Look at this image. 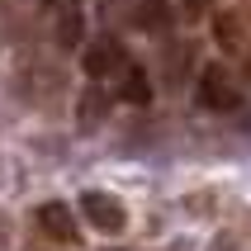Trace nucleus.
I'll use <instances>...</instances> for the list:
<instances>
[{
    "label": "nucleus",
    "mask_w": 251,
    "mask_h": 251,
    "mask_svg": "<svg viewBox=\"0 0 251 251\" xmlns=\"http://www.w3.org/2000/svg\"><path fill=\"white\" fill-rule=\"evenodd\" d=\"M199 104L213 109V114H227V109L242 104V95H237V85H232V76H227V67L209 62V67L199 71Z\"/></svg>",
    "instance_id": "1"
},
{
    "label": "nucleus",
    "mask_w": 251,
    "mask_h": 251,
    "mask_svg": "<svg viewBox=\"0 0 251 251\" xmlns=\"http://www.w3.org/2000/svg\"><path fill=\"white\" fill-rule=\"evenodd\" d=\"M81 67H85V76H90V81L114 76V71L124 67V48H119V38H95V43H85Z\"/></svg>",
    "instance_id": "2"
},
{
    "label": "nucleus",
    "mask_w": 251,
    "mask_h": 251,
    "mask_svg": "<svg viewBox=\"0 0 251 251\" xmlns=\"http://www.w3.org/2000/svg\"><path fill=\"white\" fill-rule=\"evenodd\" d=\"M81 209H85V218H90L100 232H119V227H124V209H119V199H114V195L85 190V195H81Z\"/></svg>",
    "instance_id": "3"
},
{
    "label": "nucleus",
    "mask_w": 251,
    "mask_h": 251,
    "mask_svg": "<svg viewBox=\"0 0 251 251\" xmlns=\"http://www.w3.org/2000/svg\"><path fill=\"white\" fill-rule=\"evenodd\" d=\"M38 227L48 232V237H57V242H71V237H76V218H71V209H67V204H57V199L38 209Z\"/></svg>",
    "instance_id": "4"
},
{
    "label": "nucleus",
    "mask_w": 251,
    "mask_h": 251,
    "mask_svg": "<svg viewBox=\"0 0 251 251\" xmlns=\"http://www.w3.org/2000/svg\"><path fill=\"white\" fill-rule=\"evenodd\" d=\"M119 100H128V104H147L152 100V81H147L142 67H133V62L119 67Z\"/></svg>",
    "instance_id": "5"
},
{
    "label": "nucleus",
    "mask_w": 251,
    "mask_h": 251,
    "mask_svg": "<svg viewBox=\"0 0 251 251\" xmlns=\"http://www.w3.org/2000/svg\"><path fill=\"white\" fill-rule=\"evenodd\" d=\"M104 114H109V95H104L100 85H90V90H85V100H81V128H95Z\"/></svg>",
    "instance_id": "6"
},
{
    "label": "nucleus",
    "mask_w": 251,
    "mask_h": 251,
    "mask_svg": "<svg viewBox=\"0 0 251 251\" xmlns=\"http://www.w3.org/2000/svg\"><path fill=\"white\" fill-rule=\"evenodd\" d=\"M171 24V10L161 0H142L138 5V28H166Z\"/></svg>",
    "instance_id": "7"
},
{
    "label": "nucleus",
    "mask_w": 251,
    "mask_h": 251,
    "mask_svg": "<svg viewBox=\"0 0 251 251\" xmlns=\"http://www.w3.org/2000/svg\"><path fill=\"white\" fill-rule=\"evenodd\" d=\"M57 43H62V48H81V14L76 10H67L57 19Z\"/></svg>",
    "instance_id": "8"
}]
</instances>
